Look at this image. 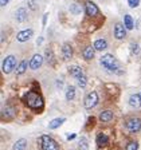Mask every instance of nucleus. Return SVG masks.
<instances>
[{
  "mask_svg": "<svg viewBox=\"0 0 141 150\" xmlns=\"http://www.w3.org/2000/svg\"><path fill=\"white\" fill-rule=\"evenodd\" d=\"M26 147H27V139L26 138L18 139L14 145V150H26Z\"/></svg>",
  "mask_w": 141,
  "mask_h": 150,
  "instance_id": "nucleus-19",
  "label": "nucleus"
},
{
  "mask_svg": "<svg viewBox=\"0 0 141 150\" xmlns=\"http://www.w3.org/2000/svg\"><path fill=\"white\" fill-rule=\"evenodd\" d=\"M23 100L28 107H31L34 110H42L43 109V98L41 97V94H38L36 91H28L23 95Z\"/></svg>",
  "mask_w": 141,
  "mask_h": 150,
  "instance_id": "nucleus-1",
  "label": "nucleus"
},
{
  "mask_svg": "<svg viewBox=\"0 0 141 150\" xmlns=\"http://www.w3.org/2000/svg\"><path fill=\"white\" fill-rule=\"evenodd\" d=\"M128 4L130 8H136V7H138V4H140V0H128Z\"/></svg>",
  "mask_w": 141,
  "mask_h": 150,
  "instance_id": "nucleus-31",
  "label": "nucleus"
},
{
  "mask_svg": "<svg viewBox=\"0 0 141 150\" xmlns=\"http://www.w3.org/2000/svg\"><path fill=\"white\" fill-rule=\"evenodd\" d=\"M3 72L4 74H9V72L12 71L16 67V59L14 55H8L6 59L3 60Z\"/></svg>",
  "mask_w": 141,
  "mask_h": 150,
  "instance_id": "nucleus-6",
  "label": "nucleus"
},
{
  "mask_svg": "<svg viewBox=\"0 0 141 150\" xmlns=\"http://www.w3.org/2000/svg\"><path fill=\"white\" fill-rule=\"evenodd\" d=\"M69 71H70V75H71L73 78L78 79L79 76H82L83 74V70L81 69V67H78V66H71V67H69Z\"/></svg>",
  "mask_w": 141,
  "mask_h": 150,
  "instance_id": "nucleus-14",
  "label": "nucleus"
},
{
  "mask_svg": "<svg viewBox=\"0 0 141 150\" xmlns=\"http://www.w3.org/2000/svg\"><path fill=\"white\" fill-rule=\"evenodd\" d=\"M27 70V60H22L19 62V64L16 66V75H22Z\"/></svg>",
  "mask_w": 141,
  "mask_h": 150,
  "instance_id": "nucleus-21",
  "label": "nucleus"
},
{
  "mask_svg": "<svg viewBox=\"0 0 141 150\" xmlns=\"http://www.w3.org/2000/svg\"><path fill=\"white\" fill-rule=\"evenodd\" d=\"M15 18L19 23L26 22V19H27V9L23 8V7L22 8H18V11H16V13H15Z\"/></svg>",
  "mask_w": 141,
  "mask_h": 150,
  "instance_id": "nucleus-15",
  "label": "nucleus"
},
{
  "mask_svg": "<svg viewBox=\"0 0 141 150\" xmlns=\"http://www.w3.org/2000/svg\"><path fill=\"white\" fill-rule=\"evenodd\" d=\"M125 35H126L125 25L121 24V23H117L114 25V38H116L117 40H122V39H125Z\"/></svg>",
  "mask_w": 141,
  "mask_h": 150,
  "instance_id": "nucleus-7",
  "label": "nucleus"
},
{
  "mask_svg": "<svg viewBox=\"0 0 141 150\" xmlns=\"http://www.w3.org/2000/svg\"><path fill=\"white\" fill-rule=\"evenodd\" d=\"M82 58L85 60H91L94 58V47H86L82 51Z\"/></svg>",
  "mask_w": 141,
  "mask_h": 150,
  "instance_id": "nucleus-16",
  "label": "nucleus"
},
{
  "mask_svg": "<svg viewBox=\"0 0 141 150\" xmlns=\"http://www.w3.org/2000/svg\"><path fill=\"white\" fill-rule=\"evenodd\" d=\"M42 150H59V145L50 137V135H42L39 139Z\"/></svg>",
  "mask_w": 141,
  "mask_h": 150,
  "instance_id": "nucleus-3",
  "label": "nucleus"
},
{
  "mask_svg": "<svg viewBox=\"0 0 141 150\" xmlns=\"http://www.w3.org/2000/svg\"><path fill=\"white\" fill-rule=\"evenodd\" d=\"M75 137H77V134H70V135H67V139L71 141V139H74Z\"/></svg>",
  "mask_w": 141,
  "mask_h": 150,
  "instance_id": "nucleus-34",
  "label": "nucleus"
},
{
  "mask_svg": "<svg viewBox=\"0 0 141 150\" xmlns=\"http://www.w3.org/2000/svg\"><path fill=\"white\" fill-rule=\"evenodd\" d=\"M46 19H47V13L43 16V24H46Z\"/></svg>",
  "mask_w": 141,
  "mask_h": 150,
  "instance_id": "nucleus-36",
  "label": "nucleus"
},
{
  "mask_svg": "<svg viewBox=\"0 0 141 150\" xmlns=\"http://www.w3.org/2000/svg\"><path fill=\"white\" fill-rule=\"evenodd\" d=\"M85 109H93V107L97 106L98 103V94L95 93V91H91V93H89L88 95H86V98H85Z\"/></svg>",
  "mask_w": 141,
  "mask_h": 150,
  "instance_id": "nucleus-5",
  "label": "nucleus"
},
{
  "mask_svg": "<svg viewBox=\"0 0 141 150\" xmlns=\"http://www.w3.org/2000/svg\"><path fill=\"white\" fill-rule=\"evenodd\" d=\"M75 81H77V83H78V86L81 88H85L86 84H88V78H86V75H82V76H79V78L75 79Z\"/></svg>",
  "mask_w": 141,
  "mask_h": 150,
  "instance_id": "nucleus-25",
  "label": "nucleus"
},
{
  "mask_svg": "<svg viewBox=\"0 0 141 150\" xmlns=\"http://www.w3.org/2000/svg\"><path fill=\"white\" fill-rule=\"evenodd\" d=\"M42 40H43V38H39V39H38V42H36L38 46H39V44H42Z\"/></svg>",
  "mask_w": 141,
  "mask_h": 150,
  "instance_id": "nucleus-35",
  "label": "nucleus"
},
{
  "mask_svg": "<svg viewBox=\"0 0 141 150\" xmlns=\"http://www.w3.org/2000/svg\"><path fill=\"white\" fill-rule=\"evenodd\" d=\"M65 121H66L65 118H55V119H53V121H50V123H48V127H50L51 130H54V129L59 127V126L62 125Z\"/></svg>",
  "mask_w": 141,
  "mask_h": 150,
  "instance_id": "nucleus-22",
  "label": "nucleus"
},
{
  "mask_svg": "<svg viewBox=\"0 0 141 150\" xmlns=\"http://www.w3.org/2000/svg\"><path fill=\"white\" fill-rule=\"evenodd\" d=\"M28 7H30V8H31L32 11H34V9H36V6H35L34 0H30V1H28Z\"/></svg>",
  "mask_w": 141,
  "mask_h": 150,
  "instance_id": "nucleus-32",
  "label": "nucleus"
},
{
  "mask_svg": "<svg viewBox=\"0 0 141 150\" xmlns=\"http://www.w3.org/2000/svg\"><path fill=\"white\" fill-rule=\"evenodd\" d=\"M108 142H109V138H108V135L102 134V133H101V134H98V137H97V144H98V146H100V147L106 146Z\"/></svg>",
  "mask_w": 141,
  "mask_h": 150,
  "instance_id": "nucleus-20",
  "label": "nucleus"
},
{
  "mask_svg": "<svg viewBox=\"0 0 141 150\" xmlns=\"http://www.w3.org/2000/svg\"><path fill=\"white\" fill-rule=\"evenodd\" d=\"M14 115H15V111H14V109L11 106H4L3 109H1V118L3 119H12Z\"/></svg>",
  "mask_w": 141,
  "mask_h": 150,
  "instance_id": "nucleus-11",
  "label": "nucleus"
},
{
  "mask_svg": "<svg viewBox=\"0 0 141 150\" xmlns=\"http://www.w3.org/2000/svg\"><path fill=\"white\" fill-rule=\"evenodd\" d=\"M129 105H130L132 107H140L141 106V93L130 95V98H129Z\"/></svg>",
  "mask_w": 141,
  "mask_h": 150,
  "instance_id": "nucleus-13",
  "label": "nucleus"
},
{
  "mask_svg": "<svg viewBox=\"0 0 141 150\" xmlns=\"http://www.w3.org/2000/svg\"><path fill=\"white\" fill-rule=\"evenodd\" d=\"M42 63H43V56H42L41 54H35V55L31 58V60H30L28 66H30V69L36 70V69H39V67L42 66Z\"/></svg>",
  "mask_w": 141,
  "mask_h": 150,
  "instance_id": "nucleus-10",
  "label": "nucleus"
},
{
  "mask_svg": "<svg viewBox=\"0 0 141 150\" xmlns=\"http://www.w3.org/2000/svg\"><path fill=\"white\" fill-rule=\"evenodd\" d=\"M89 145H88V139L86 138H81V141H79V149L81 150H88Z\"/></svg>",
  "mask_w": 141,
  "mask_h": 150,
  "instance_id": "nucleus-29",
  "label": "nucleus"
},
{
  "mask_svg": "<svg viewBox=\"0 0 141 150\" xmlns=\"http://www.w3.org/2000/svg\"><path fill=\"white\" fill-rule=\"evenodd\" d=\"M101 66H102L103 69L106 70L109 72H117V74H121V70L118 69V63L117 60L114 59V56L110 55V54H105V55L101 58Z\"/></svg>",
  "mask_w": 141,
  "mask_h": 150,
  "instance_id": "nucleus-2",
  "label": "nucleus"
},
{
  "mask_svg": "<svg viewBox=\"0 0 141 150\" xmlns=\"http://www.w3.org/2000/svg\"><path fill=\"white\" fill-rule=\"evenodd\" d=\"M75 98V87L74 86H69L66 90V99L67 100H73Z\"/></svg>",
  "mask_w": 141,
  "mask_h": 150,
  "instance_id": "nucleus-23",
  "label": "nucleus"
},
{
  "mask_svg": "<svg viewBox=\"0 0 141 150\" xmlns=\"http://www.w3.org/2000/svg\"><path fill=\"white\" fill-rule=\"evenodd\" d=\"M124 24H125L126 30H133V19H132L130 15L124 16Z\"/></svg>",
  "mask_w": 141,
  "mask_h": 150,
  "instance_id": "nucleus-24",
  "label": "nucleus"
},
{
  "mask_svg": "<svg viewBox=\"0 0 141 150\" xmlns=\"http://www.w3.org/2000/svg\"><path fill=\"white\" fill-rule=\"evenodd\" d=\"M113 119V111L110 110H105L100 114V121L101 122H110Z\"/></svg>",
  "mask_w": 141,
  "mask_h": 150,
  "instance_id": "nucleus-18",
  "label": "nucleus"
},
{
  "mask_svg": "<svg viewBox=\"0 0 141 150\" xmlns=\"http://www.w3.org/2000/svg\"><path fill=\"white\" fill-rule=\"evenodd\" d=\"M62 56H63V59L65 60H70L71 59V56H73V48L70 44H63L62 46Z\"/></svg>",
  "mask_w": 141,
  "mask_h": 150,
  "instance_id": "nucleus-12",
  "label": "nucleus"
},
{
  "mask_svg": "<svg viewBox=\"0 0 141 150\" xmlns=\"http://www.w3.org/2000/svg\"><path fill=\"white\" fill-rule=\"evenodd\" d=\"M46 58H47V60H48V63H54L53 51H51V50H47V51H46Z\"/></svg>",
  "mask_w": 141,
  "mask_h": 150,
  "instance_id": "nucleus-30",
  "label": "nucleus"
},
{
  "mask_svg": "<svg viewBox=\"0 0 141 150\" xmlns=\"http://www.w3.org/2000/svg\"><path fill=\"white\" fill-rule=\"evenodd\" d=\"M9 1H11V0H0V6H1V7H6L7 4L9 3Z\"/></svg>",
  "mask_w": 141,
  "mask_h": 150,
  "instance_id": "nucleus-33",
  "label": "nucleus"
},
{
  "mask_svg": "<svg viewBox=\"0 0 141 150\" xmlns=\"http://www.w3.org/2000/svg\"><path fill=\"white\" fill-rule=\"evenodd\" d=\"M125 150H138V144L135 142V141H132V142H129V144L126 145Z\"/></svg>",
  "mask_w": 141,
  "mask_h": 150,
  "instance_id": "nucleus-28",
  "label": "nucleus"
},
{
  "mask_svg": "<svg viewBox=\"0 0 141 150\" xmlns=\"http://www.w3.org/2000/svg\"><path fill=\"white\" fill-rule=\"evenodd\" d=\"M85 9H86V13H88V16H90V18H94V16L98 15V7L97 4H94L93 1H90V0H88L86 1V4H85Z\"/></svg>",
  "mask_w": 141,
  "mask_h": 150,
  "instance_id": "nucleus-8",
  "label": "nucleus"
},
{
  "mask_svg": "<svg viewBox=\"0 0 141 150\" xmlns=\"http://www.w3.org/2000/svg\"><path fill=\"white\" fill-rule=\"evenodd\" d=\"M125 127L130 133H137L141 129V118H129L125 122Z\"/></svg>",
  "mask_w": 141,
  "mask_h": 150,
  "instance_id": "nucleus-4",
  "label": "nucleus"
},
{
  "mask_svg": "<svg viewBox=\"0 0 141 150\" xmlns=\"http://www.w3.org/2000/svg\"><path fill=\"white\" fill-rule=\"evenodd\" d=\"M94 50L95 51H103L105 48L108 47V43L105 39H97V40L94 42Z\"/></svg>",
  "mask_w": 141,
  "mask_h": 150,
  "instance_id": "nucleus-17",
  "label": "nucleus"
},
{
  "mask_svg": "<svg viewBox=\"0 0 141 150\" xmlns=\"http://www.w3.org/2000/svg\"><path fill=\"white\" fill-rule=\"evenodd\" d=\"M70 12L74 13V15H78V13H81V8H79L78 4H71V6H70Z\"/></svg>",
  "mask_w": 141,
  "mask_h": 150,
  "instance_id": "nucleus-27",
  "label": "nucleus"
},
{
  "mask_svg": "<svg viewBox=\"0 0 141 150\" xmlns=\"http://www.w3.org/2000/svg\"><path fill=\"white\" fill-rule=\"evenodd\" d=\"M32 34H34V31H32L31 28H27V30H22V31L18 32V35H16V40L20 42V43H24V42H27L28 39L32 36Z\"/></svg>",
  "mask_w": 141,
  "mask_h": 150,
  "instance_id": "nucleus-9",
  "label": "nucleus"
},
{
  "mask_svg": "<svg viewBox=\"0 0 141 150\" xmlns=\"http://www.w3.org/2000/svg\"><path fill=\"white\" fill-rule=\"evenodd\" d=\"M130 52L133 54V55H138V54H140V46L136 43H132L130 44Z\"/></svg>",
  "mask_w": 141,
  "mask_h": 150,
  "instance_id": "nucleus-26",
  "label": "nucleus"
}]
</instances>
